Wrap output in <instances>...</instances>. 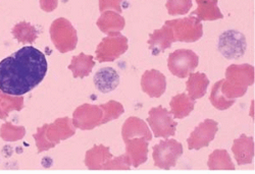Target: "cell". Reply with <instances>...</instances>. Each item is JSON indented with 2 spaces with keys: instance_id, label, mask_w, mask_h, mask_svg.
<instances>
[{
  "instance_id": "1",
  "label": "cell",
  "mask_w": 255,
  "mask_h": 174,
  "mask_svg": "<svg viewBox=\"0 0 255 174\" xmlns=\"http://www.w3.org/2000/svg\"><path fill=\"white\" fill-rule=\"evenodd\" d=\"M48 63L43 52L25 46L0 61V92L20 97L43 81Z\"/></svg>"
},
{
  "instance_id": "2",
  "label": "cell",
  "mask_w": 255,
  "mask_h": 174,
  "mask_svg": "<svg viewBox=\"0 0 255 174\" xmlns=\"http://www.w3.org/2000/svg\"><path fill=\"white\" fill-rule=\"evenodd\" d=\"M254 84V67L250 64H233L226 71V79L212 88L210 102L219 110H226L244 96L248 87Z\"/></svg>"
},
{
  "instance_id": "3",
  "label": "cell",
  "mask_w": 255,
  "mask_h": 174,
  "mask_svg": "<svg viewBox=\"0 0 255 174\" xmlns=\"http://www.w3.org/2000/svg\"><path fill=\"white\" fill-rule=\"evenodd\" d=\"M73 122L69 117L59 118L51 124H45L38 128V133L34 135L38 147V153L49 150L58 144L61 140H67L76 130Z\"/></svg>"
},
{
  "instance_id": "4",
  "label": "cell",
  "mask_w": 255,
  "mask_h": 174,
  "mask_svg": "<svg viewBox=\"0 0 255 174\" xmlns=\"http://www.w3.org/2000/svg\"><path fill=\"white\" fill-rule=\"evenodd\" d=\"M50 37L56 49L66 53L76 48L78 43L77 31L66 18L55 19L50 27Z\"/></svg>"
},
{
  "instance_id": "5",
  "label": "cell",
  "mask_w": 255,
  "mask_h": 174,
  "mask_svg": "<svg viewBox=\"0 0 255 174\" xmlns=\"http://www.w3.org/2000/svg\"><path fill=\"white\" fill-rule=\"evenodd\" d=\"M165 25H168L172 28L175 42L180 41L192 43L198 41L203 35V26L201 24V20H199L194 15L173 20H166Z\"/></svg>"
},
{
  "instance_id": "6",
  "label": "cell",
  "mask_w": 255,
  "mask_h": 174,
  "mask_svg": "<svg viewBox=\"0 0 255 174\" xmlns=\"http://www.w3.org/2000/svg\"><path fill=\"white\" fill-rule=\"evenodd\" d=\"M147 122L150 125L155 138L167 139L176 135L178 122L174 120L172 112L162 106L151 108Z\"/></svg>"
},
{
  "instance_id": "7",
  "label": "cell",
  "mask_w": 255,
  "mask_h": 174,
  "mask_svg": "<svg viewBox=\"0 0 255 174\" xmlns=\"http://www.w3.org/2000/svg\"><path fill=\"white\" fill-rule=\"evenodd\" d=\"M182 155L183 146L176 140L161 141L153 147L154 165L161 169L169 170L174 168Z\"/></svg>"
},
{
  "instance_id": "8",
  "label": "cell",
  "mask_w": 255,
  "mask_h": 174,
  "mask_svg": "<svg viewBox=\"0 0 255 174\" xmlns=\"http://www.w3.org/2000/svg\"><path fill=\"white\" fill-rule=\"evenodd\" d=\"M247 42L245 36L236 30L225 31L219 38L218 49L227 59H239L246 51Z\"/></svg>"
},
{
  "instance_id": "9",
  "label": "cell",
  "mask_w": 255,
  "mask_h": 174,
  "mask_svg": "<svg viewBox=\"0 0 255 174\" xmlns=\"http://www.w3.org/2000/svg\"><path fill=\"white\" fill-rule=\"evenodd\" d=\"M198 55L189 49H180L169 54L167 67L175 77L180 79L187 78L198 67Z\"/></svg>"
},
{
  "instance_id": "10",
  "label": "cell",
  "mask_w": 255,
  "mask_h": 174,
  "mask_svg": "<svg viewBox=\"0 0 255 174\" xmlns=\"http://www.w3.org/2000/svg\"><path fill=\"white\" fill-rule=\"evenodd\" d=\"M128 39L118 33H113L102 39L96 49V58L99 62H111L118 59L128 50Z\"/></svg>"
},
{
  "instance_id": "11",
  "label": "cell",
  "mask_w": 255,
  "mask_h": 174,
  "mask_svg": "<svg viewBox=\"0 0 255 174\" xmlns=\"http://www.w3.org/2000/svg\"><path fill=\"white\" fill-rule=\"evenodd\" d=\"M103 116V109L100 106L84 104L78 107L74 112L73 124L75 127L83 130L93 129L94 127L102 124Z\"/></svg>"
},
{
  "instance_id": "12",
  "label": "cell",
  "mask_w": 255,
  "mask_h": 174,
  "mask_svg": "<svg viewBox=\"0 0 255 174\" xmlns=\"http://www.w3.org/2000/svg\"><path fill=\"white\" fill-rule=\"evenodd\" d=\"M219 130V124L212 119H205L201 122L188 139L189 150H200L206 148L215 140V137Z\"/></svg>"
},
{
  "instance_id": "13",
  "label": "cell",
  "mask_w": 255,
  "mask_h": 174,
  "mask_svg": "<svg viewBox=\"0 0 255 174\" xmlns=\"http://www.w3.org/2000/svg\"><path fill=\"white\" fill-rule=\"evenodd\" d=\"M126 144V155L129 157L134 168L139 167L148 159V141L145 137H133L124 140Z\"/></svg>"
},
{
  "instance_id": "14",
  "label": "cell",
  "mask_w": 255,
  "mask_h": 174,
  "mask_svg": "<svg viewBox=\"0 0 255 174\" xmlns=\"http://www.w3.org/2000/svg\"><path fill=\"white\" fill-rule=\"evenodd\" d=\"M141 88L150 98H159L166 89L165 76L156 70L145 72L141 79Z\"/></svg>"
},
{
  "instance_id": "15",
  "label": "cell",
  "mask_w": 255,
  "mask_h": 174,
  "mask_svg": "<svg viewBox=\"0 0 255 174\" xmlns=\"http://www.w3.org/2000/svg\"><path fill=\"white\" fill-rule=\"evenodd\" d=\"M174 42L175 37L172 28L168 25H164L161 29L155 30L149 35L148 45L152 55H158L171 47Z\"/></svg>"
},
{
  "instance_id": "16",
  "label": "cell",
  "mask_w": 255,
  "mask_h": 174,
  "mask_svg": "<svg viewBox=\"0 0 255 174\" xmlns=\"http://www.w3.org/2000/svg\"><path fill=\"white\" fill-rule=\"evenodd\" d=\"M232 152L235 155L238 165L250 164L254 158V140L251 137L241 135L234 141Z\"/></svg>"
},
{
  "instance_id": "17",
  "label": "cell",
  "mask_w": 255,
  "mask_h": 174,
  "mask_svg": "<svg viewBox=\"0 0 255 174\" xmlns=\"http://www.w3.org/2000/svg\"><path fill=\"white\" fill-rule=\"evenodd\" d=\"M119 84L120 76L113 68H103L94 76V85L96 89L103 94H108L116 90Z\"/></svg>"
},
{
  "instance_id": "18",
  "label": "cell",
  "mask_w": 255,
  "mask_h": 174,
  "mask_svg": "<svg viewBox=\"0 0 255 174\" xmlns=\"http://www.w3.org/2000/svg\"><path fill=\"white\" fill-rule=\"evenodd\" d=\"M122 136L124 140L133 137H145L149 142L152 140V135L147 123L136 116L129 117L126 120L122 128Z\"/></svg>"
},
{
  "instance_id": "19",
  "label": "cell",
  "mask_w": 255,
  "mask_h": 174,
  "mask_svg": "<svg viewBox=\"0 0 255 174\" xmlns=\"http://www.w3.org/2000/svg\"><path fill=\"white\" fill-rule=\"evenodd\" d=\"M125 18L119 12L113 10L103 11L97 20L98 28L108 35L122 31L125 28Z\"/></svg>"
},
{
  "instance_id": "20",
  "label": "cell",
  "mask_w": 255,
  "mask_h": 174,
  "mask_svg": "<svg viewBox=\"0 0 255 174\" xmlns=\"http://www.w3.org/2000/svg\"><path fill=\"white\" fill-rule=\"evenodd\" d=\"M112 158L113 155L110 153V149L108 147L100 145L95 146L93 149L87 152L85 163H86L89 169H103Z\"/></svg>"
},
{
  "instance_id": "21",
  "label": "cell",
  "mask_w": 255,
  "mask_h": 174,
  "mask_svg": "<svg viewBox=\"0 0 255 174\" xmlns=\"http://www.w3.org/2000/svg\"><path fill=\"white\" fill-rule=\"evenodd\" d=\"M209 85V80L205 74L202 73H191L189 75V80L186 83L188 95L193 100L200 99L206 94L207 87Z\"/></svg>"
},
{
  "instance_id": "22",
  "label": "cell",
  "mask_w": 255,
  "mask_h": 174,
  "mask_svg": "<svg viewBox=\"0 0 255 174\" xmlns=\"http://www.w3.org/2000/svg\"><path fill=\"white\" fill-rule=\"evenodd\" d=\"M169 106H171L173 117L177 119H182L187 117L191 112L193 111L194 106H195V100L190 98L189 95L182 93L175 96L171 100V102H169Z\"/></svg>"
},
{
  "instance_id": "23",
  "label": "cell",
  "mask_w": 255,
  "mask_h": 174,
  "mask_svg": "<svg viewBox=\"0 0 255 174\" xmlns=\"http://www.w3.org/2000/svg\"><path fill=\"white\" fill-rule=\"evenodd\" d=\"M198 7L191 15H196L199 20H216L224 15L218 7V0H196Z\"/></svg>"
},
{
  "instance_id": "24",
  "label": "cell",
  "mask_w": 255,
  "mask_h": 174,
  "mask_svg": "<svg viewBox=\"0 0 255 174\" xmlns=\"http://www.w3.org/2000/svg\"><path fill=\"white\" fill-rule=\"evenodd\" d=\"M95 62L91 55H86L81 53L78 56H75L72 60V63L69 65V70L73 72L74 78H85L87 77L93 70Z\"/></svg>"
},
{
  "instance_id": "25",
  "label": "cell",
  "mask_w": 255,
  "mask_h": 174,
  "mask_svg": "<svg viewBox=\"0 0 255 174\" xmlns=\"http://www.w3.org/2000/svg\"><path fill=\"white\" fill-rule=\"evenodd\" d=\"M208 168L210 170H235V165L226 150H216L208 158Z\"/></svg>"
},
{
  "instance_id": "26",
  "label": "cell",
  "mask_w": 255,
  "mask_h": 174,
  "mask_svg": "<svg viewBox=\"0 0 255 174\" xmlns=\"http://www.w3.org/2000/svg\"><path fill=\"white\" fill-rule=\"evenodd\" d=\"M12 35L19 43H33L38 37V31L31 24L23 21L12 29Z\"/></svg>"
},
{
  "instance_id": "27",
  "label": "cell",
  "mask_w": 255,
  "mask_h": 174,
  "mask_svg": "<svg viewBox=\"0 0 255 174\" xmlns=\"http://www.w3.org/2000/svg\"><path fill=\"white\" fill-rule=\"evenodd\" d=\"M100 107L103 109V113H104L102 124L108 123L113 119L119 118L125 111L124 106L117 101H110L106 104L100 105Z\"/></svg>"
},
{
  "instance_id": "28",
  "label": "cell",
  "mask_w": 255,
  "mask_h": 174,
  "mask_svg": "<svg viewBox=\"0 0 255 174\" xmlns=\"http://www.w3.org/2000/svg\"><path fill=\"white\" fill-rule=\"evenodd\" d=\"M192 0H167L165 7L171 15H183L192 8Z\"/></svg>"
},
{
  "instance_id": "29",
  "label": "cell",
  "mask_w": 255,
  "mask_h": 174,
  "mask_svg": "<svg viewBox=\"0 0 255 174\" xmlns=\"http://www.w3.org/2000/svg\"><path fill=\"white\" fill-rule=\"evenodd\" d=\"M131 162L129 160V157L127 155L124 156H120L118 158H116L113 161H110L108 164L104 166L103 169H109V170H113V169H124V170H129L131 168Z\"/></svg>"
},
{
  "instance_id": "30",
  "label": "cell",
  "mask_w": 255,
  "mask_h": 174,
  "mask_svg": "<svg viewBox=\"0 0 255 174\" xmlns=\"http://www.w3.org/2000/svg\"><path fill=\"white\" fill-rule=\"evenodd\" d=\"M126 0H99V9L101 12L106 9H115L117 12L121 13L123 11L122 2H125Z\"/></svg>"
},
{
  "instance_id": "31",
  "label": "cell",
  "mask_w": 255,
  "mask_h": 174,
  "mask_svg": "<svg viewBox=\"0 0 255 174\" xmlns=\"http://www.w3.org/2000/svg\"><path fill=\"white\" fill-rule=\"evenodd\" d=\"M40 6L44 11H53L57 6V0H40Z\"/></svg>"
}]
</instances>
